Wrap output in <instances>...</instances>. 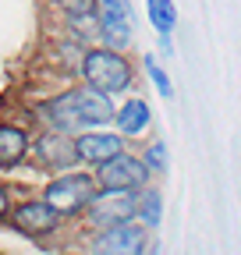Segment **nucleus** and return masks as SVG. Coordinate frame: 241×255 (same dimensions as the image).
Returning a JSON list of instances; mask_svg holds the SVG:
<instances>
[{
	"label": "nucleus",
	"instance_id": "f257e3e1",
	"mask_svg": "<svg viewBox=\"0 0 241 255\" xmlns=\"http://www.w3.org/2000/svg\"><path fill=\"white\" fill-rule=\"evenodd\" d=\"M53 135H85V131H100V124L114 121V100L107 96L85 89V85H75V89H64L57 92L53 100L43 107Z\"/></svg>",
	"mask_w": 241,
	"mask_h": 255
},
{
	"label": "nucleus",
	"instance_id": "f03ea898",
	"mask_svg": "<svg viewBox=\"0 0 241 255\" xmlns=\"http://www.w3.org/2000/svg\"><path fill=\"white\" fill-rule=\"evenodd\" d=\"M78 71L85 78V89H93L100 96H117L131 89V64L124 60V53H114L107 46H96V50H85L82 60H78Z\"/></svg>",
	"mask_w": 241,
	"mask_h": 255
},
{
	"label": "nucleus",
	"instance_id": "7ed1b4c3",
	"mask_svg": "<svg viewBox=\"0 0 241 255\" xmlns=\"http://www.w3.org/2000/svg\"><path fill=\"white\" fill-rule=\"evenodd\" d=\"M96 195H100L96 177L85 174V170H64L60 177H53L43 188V202L57 216H78V213H85L89 202H93Z\"/></svg>",
	"mask_w": 241,
	"mask_h": 255
},
{
	"label": "nucleus",
	"instance_id": "20e7f679",
	"mask_svg": "<svg viewBox=\"0 0 241 255\" xmlns=\"http://www.w3.org/2000/svg\"><path fill=\"white\" fill-rule=\"evenodd\" d=\"M93 177H96L100 191H142V188H149V170L131 152H120V156L107 159L103 167H96Z\"/></svg>",
	"mask_w": 241,
	"mask_h": 255
},
{
	"label": "nucleus",
	"instance_id": "39448f33",
	"mask_svg": "<svg viewBox=\"0 0 241 255\" xmlns=\"http://www.w3.org/2000/svg\"><path fill=\"white\" fill-rule=\"evenodd\" d=\"M149 252V231L138 223H117V227L96 231L85 245V255H145Z\"/></svg>",
	"mask_w": 241,
	"mask_h": 255
},
{
	"label": "nucleus",
	"instance_id": "423d86ee",
	"mask_svg": "<svg viewBox=\"0 0 241 255\" xmlns=\"http://www.w3.org/2000/svg\"><path fill=\"white\" fill-rule=\"evenodd\" d=\"M135 202H138V191H100V195L89 202L85 220L93 223L96 231L117 227V223H131Z\"/></svg>",
	"mask_w": 241,
	"mask_h": 255
},
{
	"label": "nucleus",
	"instance_id": "0eeeda50",
	"mask_svg": "<svg viewBox=\"0 0 241 255\" xmlns=\"http://www.w3.org/2000/svg\"><path fill=\"white\" fill-rule=\"evenodd\" d=\"M57 223H60V216L43 199H28V202L11 206V227L25 238H46L57 231Z\"/></svg>",
	"mask_w": 241,
	"mask_h": 255
},
{
	"label": "nucleus",
	"instance_id": "6e6552de",
	"mask_svg": "<svg viewBox=\"0 0 241 255\" xmlns=\"http://www.w3.org/2000/svg\"><path fill=\"white\" fill-rule=\"evenodd\" d=\"M71 149H75V159H85L93 167H103L107 159L124 152V138L117 131H85V135H75L71 138Z\"/></svg>",
	"mask_w": 241,
	"mask_h": 255
},
{
	"label": "nucleus",
	"instance_id": "1a4fd4ad",
	"mask_svg": "<svg viewBox=\"0 0 241 255\" xmlns=\"http://www.w3.org/2000/svg\"><path fill=\"white\" fill-rule=\"evenodd\" d=\"M114 124H117L120 138H138L145 128L153 124V110H149V103L142 100V96H131L120 110H114Z\"/></svg>",
	"mask_w": 241,
	"mask_h": 255
},
{
	"label": "nucleus",
	"instance_id": "9d476101",
	"mask_svg": "<svg viewBox=\"0 0 241 255\" xmlns=\"http://www.w3.org/2000/svg\"><path fill=\"white\" fill-rule=\"evenodd\" d=\"M32 142L21 124H0V167H18L28 156Z\"/></svg>",
	"mask_w": 241,
	"mask_h": 255
},
{
	"label": "nucleus",
	"instance_id": "9b49d317",
	"mask_svg": "<svg viewBox=\"0 0 241 255\" xmlns=\"http://www.w3.org/2000/svg\"><path fill=\"white\" fill-rule=\"evenodd\" d=\"M36 152H39V159H43L46 167H57V170H64V167L75 163L71 138H64V135H46V138H39Z\"/></svg>",
	"mask_w": 241,
	"mask_h": 255
},
{
	"label": "nucleus",
	"instance_id": "f8f14e48",
	"mask_svg": "<svg viewBox=\"0 0 241 255\" xmlns=\"http://www.w3.org/2000/svg\"><path fill=\"white\" fill-rule=\"evenodd\" d=\"M68 18L75 28V39H100V14L93 0H82V4H68Z\"/></svg>",
	"mask_w": 241,
	"mask_h": 255
},
{
	"label": "nucleus",
	"instance_id": "ddd939ff",
	"mask_svg": "<svg viewBox=\"0 0 241 255\" xmlns=\"http://www.w3.org/2000/svg\"><path fill=\"white\" fill-rule=\"evenodd\" d=\"M135 216H138V227H142V231L160 227V220H163V199H160L156 188H142V191H138Z\"/></svg>",
	"mask_w": 241,
	"mask_h": 255
},
{
	"label": "nucleus",
	"instance_id": "4468645a",
	"mask_svg": "<svg viewBox=\"0 0 241 255\" xmlns=\"http://www.w3.org/2000/svg\"><path fill=\"white\" fill-rule=\"evenodd\" d=\"M145 11H149L153 28L160 32V39H167L170 32H174V25H177V4H170V0H149Z\"/></svg>",
	"mask_w": 241,
	"mask_h": 255
},
{
	"label": "nucleus",
	"instance_id": "2eb2a0df",
	"mask_svg": "<svg viewBox=\"0 0 241 255\" xmlns=\"http://www.w3.org/2000/svg\"><path fill=\"white\" fill-rule=\"evenodd\" d=\"M96 14H100V21H131L135 18L124 0H103V4H96Z\"/></svg>",
	"mask_w": 241,
	"mask_h": 255
},
{
	"label": "nucleus",
	"instance_id": "dca6fc26",
	"mask_svg": "<svg viewBox=\"0 0 241 255\" xmlns=\"http://www.w3.org/2000/svg\"><path fill=\"white\" fill-rule=\"evenodd\" d=\"M142 163H145L149 174H153V170L167 174V145H163V142H153V145L145 149V159H142Z\"/></svg>",
	"mask_w": 241,
	"mask_h": 255
},
{
	"label": "nucleus",
	"instance_id": "f3484780",
	"mask_svg": "<svg viewBox=\"0 0 241 255\" xmlns=\"http://www.w3.org/2000/svg\"><path fill=\"white\" fill-rule=\"evenodd\" d=\"M145 68H149V78H153V85L160 89V96H174V85H170L167 71L156 64V57H145Z\"/></svg>",
	"mask_w": 241,
	"mask_h": 255
},
{
	"label": "nucleus",
	"instance_id": "a211bd4d",
	"mask_svg": "<svg viewBox=\"0 0 241 255\" xmlns=\"http://www.w3.org/2000/svg\"><path fill=\"white\" fill-rule=\"evenodd\" d=\"M4 216H11V191L0 184V220H4Z\"/></svg>",
	"mask_w": 241,
	"mask_h": 255
},
{
	"label": "nucleus",
	"instance_id": "6ab92c4d",
	"mask_svg": "<svg viewBox=\"0 0 241 255\" xmlns=\"http://www.w3.org/2000/svg\"><path fill=\"white\" fill-rule=\"evenodd\" d=\"M145 255H160V248H156V245H149V252H145Z\"/></svg>",
	"mask_w": 241,
	"mask_h": 255
}]
</instances>
